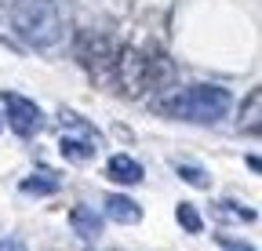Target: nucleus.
Listing matches in <instances>:
<instances>
[{"label": "nucleus", "mask_w": 262, "mask_h": 251, "mask_svg": "<svg viewBox=\"0 0 262 251\" xmlns=\"http://www.w3.org/2000/svg\"><path fill=\"white\" fill-rule=\"evenodd\" d=\"M179 175L189 178V182H196V186H204V182H208V175H204L201 168H189V164H179Z\"/></svg>", "instance_id": "obj_13"}, {"label": "nucleus", "mask_w": 262, "mask_h": 251, "mask_svg": "<svg viewBox=\"0 0 262 251\" xmlns=\"http://www.w3.org/2000/svg\"><path fill=\"white\" fill-rule=\"evenodd\" d=\"M77 58L84 62V70L91 77H110L117 66V48L102 33H80L77 37Z\"/></svg>", "instance_id": "obj_3"}, {"label": "nucleus", "mask_w": 262, "mask_h": 251, "mask_svg": "<svg viewBox=\"0 0 262 251\" xmlns=\"http://www.w3.org/2000/svg\"><path fill=\"white\" fill-rule=\"evenodd\" d=\"M106 215L113 218V222H139V218H142V208L135 204V200H127L124 193H110L106 197Z\"/></svg>", "instance_id": "obj_7"}, {"label": "nucleus", "mask_w": 262, "mask_h": 251, "mask_svg": "<svg viewBox=\"0 0 262 251\" xmlns=\"http://www.w3.org/2000/svg\"><path fill=\"white\" fill-rule=\"evenodd\" d=\"M4 106H8V120H11V131L29 139L33 131H37L40 124V106H33L26 95H11V91H4Z\"/></svg>", "instance_id": "obj_5"}, {"label": "nucleus", "mask_w": 262, "mask_h": 251, "mask_svg": "<svg viewBox=\"0 0 262 251\" xmlns=\"http://www.w3.org/2000/svg\"><path fill=\"white\" fill-rule=\"evenodd\" d=\"M258 91H251V95H248V117H241V128H248L251 135L258 131Z\"/></svg>", "instance_id": "obj_12"}, {"label": "nucleus", "mask_w": 262, "mask_h": 251, "mask_svg": "<svg viewBox=\"0 0 262 251\" xmlns=\"http://www.w3.org/2000/svg\"><path fill=\"white\" fill-rule=\"evenodd\" d=\"M120 58V73H124V87L131 95H142L149 84H160L164 77H157V58L146 55V51H117Z\"/></svg>", "instance_id": "obj_4"}, {"label": "nucleus", "mask_w": 262, "mask_h": 251, "mask_svg": "<svg viewBox=\"0 0 262 251\" xmlns=\"http://www.w3.org/2000/svg\"><path fill=\"white\" fill-rule=\"evenodd\" d=\"M11 29L29 48H51L58 40V8L55 0H15L11 4Z\"/></svg>", "instance_id": "obj_1"}, {"label": "nucleus", "mask_w": 262, "mask_h": 251, "mask_svg": "<svg viewBox=\"0 0 262 251\" xmlns=\"http://www.w3.org/2000/svg\"><path fill=\"white\" fill-rule=\"evenodd\" d=\"M58 149H62L66 161H91V153H95L91 139H62Z\"/></svg>", "instance_id": "obj_10"}, {"label": "nucleus", "mask_w": 262, "mask_h": 251, "mask_svg": "<svg viewBox=\"0 0 262 251\" xmlns=\"http://www.w3.org/2000/svg\"><path fill=\"white\" fill-rule=\"evenodd\" d=\"M55 190H58V178L55 175H29L22 182V193H29V197H51Z\"/></svg>", "instance_id": "obj_9"}, {"label": "nucleus", "mask_w": 262, "mask_h": 251, "mask_svg": "<svg viewBox=\"0 0 262 251\" xmlns=\"http://www.w3.org/2000/svg\"><path fill=\"white\" fill-rule=\"evenodd\" d=\"M11 4H15V0H0V18H4V15L11 11Z\"/></svg>", "instance_id": "obj_14"}, {"label": "nucleus", "mask_w": 262, "mask_h": 251, "mask_svg": "<svg viewBox=\"0 0 262 251\" xmlns=\"http://www.w3.org/2000/svg\"><path fill=\"white\" fill-rule=\"evenodd\" d=\"M229 106H233V99H229V91H226V87L196 84V87L182 91L179 99L168 102V113L186 117V120H196V124H219V120L229 117Z\"/></svg>", "instance_id": "obj_2"}, {"label": "nucleus", "mask_w": 262, "mask_h": 251, "mask_svg": "<svg viewBox=\"0 0 262 251\" xmlns=\"http://www.w3.org/2000/svg\"><path fill=\"white\" fill-rule=\"evenodd\" d=\"M179 222H182V230H189V233H201V230H204V222H201V215H196L193 204H179Z\"/></svg>", "instance_id": "obj_11"}, {"label": "nucleus", "mask_w": 262, "mask_h": 251, "mask_svg": "<svg viewBox=\"0 0 262 251\" xmlns=\"http://www.w3.org/2000/svg\"><path fill=\"white\" fill-rule=\"evenodd\" d=\"M106 175H110L113 182H120V186H135V182H142V164L135 161V156L117 153V156H110Z\"/></svg>", "instance_id": "obj_6"}, {"label": "nucleus", "mask_w": 262, "mask_h": 251, "mask_svg": "<svg viewBox=\"0 0 262 251\" xmlns=\"http://www.w3.org/2000/svg\"><path fill=\"white\" fill-rule=\"evenodd\" d=\"M70 226L84 237V240H95L98 233H102V222H98V215L91 208H73L70 211Z\"/></svg>", "instance_id": "obj_8"}]
</instances>
